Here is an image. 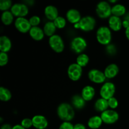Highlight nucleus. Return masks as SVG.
<instances>
[{
	"instance_id": "obj_26",
	"label": "nucleus",
	"mask_w": 129,
	"mask_h": 129,
	"mask_svg": "<svg viewBox=\"0 0 129 129\" xmlns=\"http://www.w3.org/2000/svg\"><path fill=\"white\" fill-rule=\"evenodd\" d=\"M1 20L5 26H8L15 21V16L10 10L3 11L1 15Z\"/></svg>"
},
{
	"instance_id": "obj_31",
	"label": "nucleus",
	"mask_w": 129,
	"mask_h": 129,
	"mask_svg": "<svg viewBox=\"0 0 129 129\" xmlns=\"http://www.w3.org/2000/svg\"><path fill=\"white\" fill-rule=\"evenodd\" d=\"M28 20L31 26H39V25L41 23L42 21L41 17L38 15H31V16L29 18Z\"/></svg>"
},
{
	"instance_id": "obj_30",
	"label": "nucleus",
	"mask_w": 129,
	"mask_h": 129,
	"mask_svg": "<svg viewBox=\"0 0 129 129\" xmlns=\"http://www.w3.org/2000/svg\"><path fill=\"white\" fill-rule=\"evenodd\" d=\"M13 4L11 0H0V10L2 12L10 10Z\"/></svg>"
},
{
	"instance_id": "obj_27",
	"label": "nucleus",
	"mask_w": 129,
	"mask_h": 129,
	"mask_svg": "<svg viewBox=\"0 0 129 129\" xmlns=\"http://www.w3.org/2000/svg\"><path fill=\"white\" fill-rule=\"evenodd\" d=\"M89 60H90L89 56L84 52L78 54L76 58V62L83 68L89 64Z\"/></svg>"
},
{
	"instance_id": "obj_14",
	"label": "nucleus",
	"mask_w": 129,
	"mask_h": 129,
	"mask_svg": "<svg viewBox=\"0 0 129 129\" xmlns=\"http://www.w3.org/2000/svg\"><path fill=\"white\" fill-rule=\"evenodd\" d=\"M33 127L35 129H46L49 126V121L43 115H35L31 117Z\"/></svg>"
},
{
	"instance_id": "obj_6",
	"label": "nucleus",
	"mask_w": 129,
	"mask_h": 129,
	"mask_svg": "<svg viewBox=\"0 0 129 129\" xmlns=\"http://www.w3.org/2000/svg\"><path fill=\"white\" fill-rule=\"evenodd\" d=\"M48 44L50 49L56 53H61L65 49V42L60 35L55 34L49 37Z\"/></svg>"
},
{
	"instance_id": "obj_17",
	"label": "nucleus",
	"mask_w": 129,
	"mask_h": 129,
	"mask_svg": "<svg viewBox=\"0 0 129 129\" xmlns=\"http://www.w3.org/2000/svg\"><path fill=\"white\" fill-rule=\"evenodd\" d=\"M120 69L116 63H110L105 68L103 72L107 79H113L118 74Z\"/></svg>"
},
{
	"instance_id": "obj_33",
	"label": "nucleus",
	"mask_w": 129,
	"mask_h": 129,
	"mask_svg": "<svg viewBox=\"0 0 129 129\" xmlns=\"http://www.w3.org/2000/svg\"><path fill=\"white\" fill-rule=\"evenodd\" d=\"M20 124L26 129H30L33 127V123L31 118H28V117H25L23 118L20 122Z\"/></svg>"
},
{
	"instance_id": "obj_32",
	"label": "nucleus",
	"mask_w": 129,
	"mask_h": 129,
	"mask_svg": "<svg viewBox=\"0 0 129 129\" xmlns=\"http://www.w3.org/2000/svg\"><path fill=\"white\" fill-rule=\"evenodd\" d=\"M9 62V55L7 52H0V66L3 67L7 65Z\"/></svg>"
},
{
	"instance_id": "obj_11",
	"label": "nucleus",
	"mask_w": 129,
	"mask_h": 129,
	"mask_svg": "<svg viewBox=\"0 0 129 129\" xmlns=\"http://www.w3.org/2000/svg\"><path fill=\"white\" fill-rule=\"evenodd\" d=\"M10 11L15 17H26L29 13V8L24 3H15L13 4Z\"/></svg>"
},
{
	"instance_id": "obj_24",
	"label": "nucleus",
	"mask_w": 129,
	"mask_h": 129,
	"mask_svg": "<svg viewBox=\"0 0 129 129\" xmlns=\"http://www.w3.org/2000/svg\"><path fill=\"white\" fill-rule=\"evenodd\" d=\"M127 13V8L123 4L116 3L115 5H112V14L114 16L122 17L125 16Z\"/></svg>"
},
{
	"instance_id": "obj_2",
	"label": "nucleus",
	"mask_w": 129,
	"mask_h": 129,
	"mask_svg": "<svg viewBox=\"0 0 129 129\" xmlns=\"http://www.w3.org/2000/svg\"><path fill=\"white\" fill-rule=\"evenodd\" d=\"M96 39L100 44L102 45H108L112 40V31L107 25H102L96 29Z\"/></svg>"
},
{
	"instance_id": "obj_1",
	"label": "nucleus",
	"mask_w": 129,
	"mask_h": 129,
	"mask_svg": "<svg viewBox=\"0 0 129 129\" xmlns=\"http://www.w3.org/2000/svg\"><path fill=\"white\" fill-rule=\"evenodd\" d=\"M57 117L62 122H71L76 115L75 109L71 103L62 102L59 104L56 109Z\"/></svg>"
},
{
	"instance_id": "obj_39",
	"label": "nucleus",
	"mask_w": 129,
	"mask_h": 129,
	"mask_svg": "<svg viewBox=\"0 0 129 129\" xmlns=\"http://www.w3.org/2000/svg\"><path fill=\"white\" fill-rule=\"evenodd\" d=\"M125 35L126 38L129 40V26L127 28L125 29Z\"/></svg>"
},
{
	"instance_id": "obj_8",
	"label": "nucleus",
	"mask_w": 129,
	"mask_h": 129,
	"mask_svg": "<svg viewBox=\"0 0 129 129\" xmlns=\"http://www.w3.org/2000/svg\"><path fill=\"white\" fill-rule=\"evenodd\" d=\"M83 73V68L76 62L71 63L67 69L68 78L73 81H78L81 78Z\"/></svg>"
},
{
	"instance_id": "obj_16",
	"label": "nucleus",
	"mask_w": 129,
	"mask_h": 129,
	"mask_svg": "<svg viewBox=\"0 0 129 129\" xmlns=\"http://www.w3.org/2000/svg\"><path fill=\"white\" fill-rule=\"evenodd\" d=\"M108 26L112 31H119L123 27L122 19L118 16L112 15L108 19Z\"/></svg>"
},
{
	"instance_id": "obj_37",
	"label": "nucleus",
	"mask_w": 129,
	"mask_h": 129,
	"mask_svg": "<svg viewBox=\"0 0 129 129\" xmlns=\"http://www.w3.org/2000/svg\"><path fill=\"white\" fill-rule=\"evenodd\" d=\"M13 126L10 123H4L0 127V129H13Z\"/></svg>"
},
{
	"instance_id": "obj_35",
	"label": "nucleus",
	"mask_w": 129,
	"mask_h": 129,
	"mask_svg": "<svg viewBox=\"0 0 129 129\" xmlns=\"http://www.w3.org/2000/svg\"><path fill=\"white\" fill-rule=\"evenodd\" d=\"M58 129H74V124L71 122H62Z\"/></svg>"
},
{
	"instance_id": "obj_25",
	"label": "nucleus",
	"mask_w": 129,
	"mask_h": 129,
	"mask_svg": "<svg viewBox=\"0 0 129 129\" xmlns=\"http://www.w3.org/2000/svg\"><path fill=\"white\" fill-rule=\"evenodd\" d=\"M42 28L44 33H45V35L48 37H50L56 34V31L57 30L54 21H49V20H48L44 23Z\"/></svg>"
},
{
	"instance_id": "obj_38",
	"label": "nucleus",
	"mask_w": 129,
	"mask_h": 129,
	"mask_svg": "<svg viewBox=\"0 0 129 129\" xmlns=\"http://www.w3.org/2000/svg\"><path fill=\"white\" fill-rule=\"evenodd\" d=\"M13 129H26L24 128L20 123H18V124H15L13 126Z\"/></svg>"
},
{
	"instance_id": "obj_13",
	"label": "nucleus",
	"mask_w": 129,
	"mask_h": 129,
	"mask_svg": "<svg viewBox=\"0 0 129 129\" xmlns=\"http://www.w3.org/2000/svg\"><path fill=\"white\" fill-rule=\"evenodd\" d=\"M65 17L68 21L73 25H75L79 22L83 16L79 10L74 8H71L66 11Z\"/></svg>"
},
{
	"instance_id": "obj_4",
	"label": "nucleus",
	"mask_w": 129,
	"mask_h": 129,
	"mask_svg": "<svg viewBox=\"0 0 129 129\" xmlns=\"http://www.w3.org/2000/svg\"><path fill=\"white\" fill-rule=\"evenodd\" d=\"M88 47L87 40L83 37L78 35L71 39L70 42L71 49L73 52L78 54L84 52Z\"/></svg>"
},
{
	"instance_id": "obj_10",
	"label": "nucleus",
	"mask_w": 129,
	"mask_h": 129,
	"mask_svg": "<svg viewBox=\"0 0 129 129\" xmlns=\"http://www.w3.org/2000/svg\"><path fill=\"white\" fill-rule=\"evenodd\" d=\"M88 78L91 82L98 84H103L107 79L103 71L96 68L89 69L88 72Z\"/></svg>"
},
{
	"instance_id": "obj_21",
	"label": "nucleus",
	"mask_w": 129,
	"mask_h": 129,
	"mask_svg": "<svg viewBox=\"0 0 129 129\" xmlns=\"http://www.w3.org/2000/svg\"><path fill=\"white\" fill-rule=\"evenodd\" d=\"M103 124L100 115H94L88 118L87 121V127L90 129H99Z\"/></svg>"
},
{
	"instance_id": "obj_5",
	"label": "nucleus",
	"mask_w": 129,
	"mask_h": 129,
	"mask_svg": "<svg viewBox=\"0 0 129 129\" xmlns=\"http://www.w3.org/2000/svg\"><path fill=\"white\" fill-rule=\"evenodd\" d=\"M112 5L108 1H100L96 4L95 8V13L97 16L102 19L109 18L112 15Z\"/></svg>"
},
{
	"instance_id": "obj_12",
	"label": "nucleus",
	"mask_w": 129,
	"mask_h": 129,
	"mask_svg": "<svg viewBox=\"0 0 129 129\" xmlns=\"http://www.w3.org/2000/svg\"><path fill=\"white\" fill-rule=\"evenodd\" d=\"M15 28L21 34L28 33L31 28L28 18L26 17L16 18L14 21Z\"/></svg>"
},
{
	"instance_id": "obj_20",
	"label": "nucleus",
	"mask_w": 129,
	"mask_h": 129,
	"mask_svg": "<svg viewBox=\"0 0 129 129\" xmlns=\"http://www.w3.org/2000/svg\"><path fill=\"white\" fill-rule=\"evenodd\" d=\"M71 104L73 105L74 109L82 110L86 107V102L81 94H75L71 98Z\"/></svg>"
},
{
	"instance_id": "obj_22",
	"label": "nucleus",
	"mask_w": 129,
	"mask_h": 129,
	"mask_svg": "<svg viewBox=\"0 0 129 129\" xmlns=\"http://www.w3.org/2000/svg\"><path fill=\"white\" fill-rule=\"evenodd\" d=\"M12 48V41L6 35H2L0 37V50L3 52H8Z\"/></svg>"
},
{
	"instance_id": "obj_15",
	"label": "nucleus",
	"mask_w": 129,
	"mask_h": 129,
	"mask_svg": "<svg viewBox=\"0 0 129 129\" xmlns=\"http://www.w3.org/2000/svg\"><path fill=\"white\" fill-rule=\"evenodd\" d=\"M96 94V89L93 86L88 84L85 85L81 91V95L86 102H90L94 98Z\"/></svg>"
},
{
	"instance_id": "obj_9",
	"label": "nucleus",
	"mask_w": 129,
	"mask_h": 129,
	"mask_svg": "<svg viewBox=\"0 0 129 129\" xmlns=\"http://www.w3.org/2000/svg\"><path fill=\"white\" fill-rule=\"evenodd\" d=\"M100 117L103 123L106 125H113L117 123L119 120L120 115L116 110L108 108L107 110L100 113Z\"/></svg>"
},
{
	"instance_id": "obj_7",
	"label": "nucleus",
	"mask_w": 129,
	"mask_h": 129,
	"mask_svg": "<svg viewBox=\"0 0 129 129\" xmlns=\"http://www.w3.org/2000/svg\"><path fill=\"white\" fill-rule=\"evenodd\" d=\"M100 95L102 98L106 100L115 96L116 93V86L113 82L106 81L102 84L99 90Z\"/></svg>"
},
{
	"instance_id": "obj_36",
	"label": "nucleus",
	"mask_w": 129,
	"mask_h": 129,
	"mask_svg": "<svg viewBox=\"0 0 129 129\" xmlns=\"http://www.w3.org/2000/svg\"><path fill=\"white\" fill-rule=\"evenodd\" d=\"M74 129H87V127L84 123L79 122L74 124Z\"/></svg>"
},
{
	"instance_id": "obj_19",
	"label": "nucleus",
	"mask_w": 129,
	"mask_h": 129,
	"mask_svg": "<svg viewBox=\"0 0 129 129\" xmlns=\"http://www.w3.org/2000/svg\"><path fill=\"white\" fill-rule=\"evenodd\" d=\"M28 34L30 37L35 41H41L45 36L43 28L40 26H31Z\"/></svg>"
},
{
	"instance_id": "obj_18",
	"label": "nucleus",
	"mask_w": 129,
	"mask_h": 129,
	"mask_svg": "<svg viewBox=\"0 0 129 129\" xmlns=\"http://www.w3.org/2000/svg\"><path fill=\"white\" fill-rule=\"evenodd\" d=\"M45 16L49 21H54L59 15V10L57 6L53 5H48L45 6L44 10Z\"/></svg>"
},
{
	"instance_id": "obj_23",
	"label": "nucleus",
	"mask_w": 129,
	"mask_h": 129,
	"mask_svg": "<svg viewBox=\"0 0 129 129\" xmlns=\"http://www.w3.org/2000/svg\"><path fill=\"white\" fill-rule=\"evenodd\" d=\"M94 108L96 112H100V113L107 110L109 108L108 100L102 97L97 98L94 102Z\"/></svg>"
},
{
	"instance_id": "obj_28",
	"label": "nucleus",
	"mask_w": 129,
	"mask_h": 129,
	"mask_svg": "<svg viewBox=\"0 0 129 129\" xmlns=\"http://www.w3.org/2000/svg\"><path fill=\"white\" fill-rule=\"evenodd\" d=\"M12 98L11 91L5 86L0 87V100L3 102H9Z\"/></svg>"
},
{
	"instance_id": "obj_34",
	"label": "nucleus",
	"mask_w": 129,
	"mask_h": 129,
	"mask_svg": "<svg viewBox=\"0 0 129 129\" xmlns=\"http://www.w3.org/2000/svg\"><path fill=\"white\" fill-rule=\"evenodd\" d=\"M108 103L109 108L112 110H115L116 108H118V105H119L118 99L115 96H113L108 100Z\"/></svg>"
},
{
	"instance_id": "obj_29",
	"label": "nucleus",
	"mask_w": 129,
	"mask_h": 129,
	"mask_svg": "<svg viewBox=\"0 0 129 129\" xmlns=\"http://www.w3.org/2000/svg\"><path fill=\"white\" fill-rule=\"evenodd\" d=\"M53 21H54V24H55L57 28L63 29L66 26L68 20L66 18L65 16H62V15H59V16H58Z\"/></svg>"
},
{
	"instance_id": "obj_3",
	"label": "nucleus",
	"mask_w": 129,
	"mask_h": 129,
	"mask_svg": "<svg viewBox=\"0 0 129 129\" xmlns=\"http://www.w3.org/2000/svg\"><path fill=\"white\" fill-rule=\"evenodd\" d=\"M96 26V20L92 15H87L81 18L79 23L74 25V27L79 29L84 32H89L95 28Z\"/></svg>"
}]
</instances>
